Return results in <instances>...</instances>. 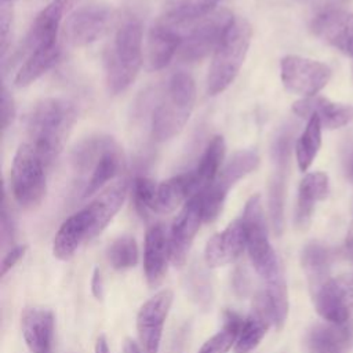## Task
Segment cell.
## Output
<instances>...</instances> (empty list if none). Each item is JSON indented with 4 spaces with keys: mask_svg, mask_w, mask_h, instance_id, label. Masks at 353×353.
Listing matches in <instances>:
<instances>
[{
    "mask_svg": "<svg viewBox=\"0 0 353 353\" xmlns=\"http://www.w3.org/2000/svg\"><path fill=\"white\" fill-rule=\"evenodd\" d=\"M77 120L73 102L63 98L39 101L26 117L28 143L50 167L58 157Z\"/></svg>",
    "mask_w": 353,
    "mask_h": 353,
    "instance_id": "cell-1",
    "label": "cell"
},
{
    "mask_svg": "<svg viewBox=\"0 0 353 353\" xmlns=\"http://www.w3.org/2000/svg\"><path fill=\"white\" fill-rule=\"evenodd\" d=\"M70 160L81 199L101 190L124 167V154L120 145L112 137L102 134L91 135L76 145Z\"/></svg>",
    "mask_w": 353,
    "mask_h": 353,
    "instance_id": "cell-2",
    "label": "cell"
},
{
    "mask_svg": "<svg viewBox=\"0 0 353 353\" xmlns=\"http://www.w3.org/2000/svg\"><path fill=\"white\" fill-rule=\"evenodd\" d=\"M142 65V25L125 18L116 29L105 52V79L109 92L120 94L135 80Z\"/></svg>",
    "mask_w": 353,
    "mask_h": 353,
    "instance_id": "cell-3",
    "label": "cell"
},
{
    "mask_svg": "<svg viewBox=\"0 0 353 353\" xmlns=\"http://www.w3.org/2000/svg\"><path fill=\"white\" fill-rule=\"evenodd\" d=\"M196 101V85L186 72H175L150 116V132L154 141L165 142L185 127Z\"/></svg>",
    "mask_w": 353,
    "mask_h": 353,
    "instance_id": "cell-4",
    "label": "cell"
},
{
    "mask_svg": "<svg viewBox=\"0 0 353 353\" xmlns=\"http://www.w3.org/2000/svg\"><path fill=\"white\" fill-rule=\"evenodd\" d=\"M251 36L250 23L243 18H234L212 55L207 76L210 95L223 92L234 81L248 52Z\"/></svg>",
    "mask_w": 353,
    "mask_h": 353,
    "instance_id": "cell-5",
    "label": "cell"
},
{
    "mask_svg": "<svg viewBox=\"0 0 353 353\" xmlns=\"http://www.w3.org/2000/svg\"><path fill=\"white\" fill-rule=\"evenodd\" d=\"M47 165L36 150L23 142L15 152L11 167V192L15 201L23 208L37 207L46 196Z\"/></svg>",
    "mask_w": 353,
    "mask_h": 353,
    "instance_id": "cell-6",
    "label": "cell"
},
{
    "mask_svg": "<svg viewBox=\"0 0 353 353\" xmlns=\"http://www.w3.org/2000/svg\"><path fill=\"white\" fill-rule=\"evenodd\" d=\"M241 222L245 232V248L255 272L265 280L280 270L279 258L269 241L268 226L259 194L251 196L244 207Z\"/></svg>",
    "mask_w": 353,
    "mask_h": 353,
    "instance_id": "cell-7",
    "label": "cell"
},
{
    "mask_svg": "<svg viewBox=\"0 0 353 353\" xmlns=\"http://www.w3.org/2000/svg\"><path fill=\"white\" fill-rule=\"evenodd\" d=\"M259 156L254 149H241L236 152L218 172L215 181L200 192L203 200L204 222H212L221 214L229 190L237 181L256 170Z\"/></svg>",
    "mask_w": 353,
    "mask_h": 353,
    "instance_id": "cell-8",
    "label": "cell"
},
{
    "mask_svg": "<svg viewBox=\"0 0 353 353\" xmlns=\"http://www.w3.org/2000/svg\"><path fill=\"white\" fill-rule=\"evenodd\" d=\"M233 21V14L221 8L192 23V28L182 37L178 51L181 59L196 62L214 52Z\"/></svg>",
    "mask_w": 353,
    "mask_h": 353,
    "instance_id": "cell-9",
    "label": "cell"
},
{
    "mask_svg": "<svg viewBox=\"0 0 353 353\" xmlns=\"http://www.w3.org/2000/svg\"><path fill=\"white\" fill-rule=\"evenodd\" d=\"M284 87L305 98L316 95L331 79V69L319 61L301 55H287L280 62Z\"/></svg>",
    "mask_w": 353,
    "mask_h": 353,
    "instance_id": "cell-10",
    "label": "cell"
},
{
    "mask_svg": "<svg viewBox=\"0 0 353 353\" xmlns=\"http://www.w3.org/2000/svg\"><path fill=\"white\" fill-rule=\"evenodd\" d=\"M116 23V12L105 4H90L76 10L65 25V36L72 46H88L103 37Z\"/></svg>",
    "mask_w": 353,
    "mask_h": 353,
    "instance_id": "cell-11",
    "label": "cell"
},
{
    "mask_svg": "<svg viewBox=\"0 0 353 353\" xmlns=\"http://www.w3.org/2000/svg\"><path fill=\"white\" fill-rule=\"evenodd\" d=\"M201 222H204L203 200L201 194L196 193L183 203L168 233L170 259L175 268L185 265Z\"/></svg>",
    "mask_w": 353,
    "mask_h": 353,
    "instance_id": "cell-12",
    "label": "cell"
},
{
    "mask_svg": "<svg viewBox=\"0 0 353 353\" xmlns=\"http://www.w3.org/2000/svg\"><path fill=\"white\" fill-rule=\"evenodd\" d=\"M292 148V135L288 130L283 131L273 143L272 159L274 164L273 175L269 183V218L276 234H281L284 228V197H285V178L290 164V154Z\"/></svg>",
    "mask_w": 353,
    "mask_h": 353,
    "instance_id": "cell-13",
    "label": "cell"
},
{
    "mask_svg": "<svg viewBox=\"0 0 353 353\" xmlns=\"http://www.w3.org/2000/svg\"><path fill=\"white\" fill-rule=\"evenodd\" d=\"M313 295L316 312L328 323H347L353 313V274L328 279Z\"/></svg>",
    "mask_w": 353,
    "mask_h": 353,
    "instance_id": "cell-14",
    "label": "cell"
},
{
    "mask_svg": "<svg viewBox=\"0 0 353 353\" xmlns=\"http://www.w3.org/2000/svg\"><path fill=\"white\" fill-rule=\"evenodd\" d=\"M172 299V291L164 288L139 307L137 314V332L143 353H159L163 327L170 313Z\"/></svg>",
    "mask_w": 353,
    "mask_h": 353,
    "instance_id": "cell-15",
    "label": "cell"
},
{
    "mask_svg": "<svg viewBox=\"0 0 353 353\" xmlns=\"http://www.w3.org/2000/svg\"><path fill=\"white\" fill-rule=\"evenodd\" d=\"M72 3L73 0H52L46 8H43L36 15L17 55L25 59L29 54L39 48L58 44V29L65 12Z\"/></svg>",
    "mask_w": 353,
    "mask_h": 353,
    "instance_id": "cell-16",
    "label": "cell"
},
{
    "mask_svg": "<svg viewBox=\"0 0 353 353\" xmlns=\"http://www.w3.org/2000/svg\"><path fill=\"white\" fill-rule=\"evenodd\" d=\"M312 30L330 46L353 57V14L336 7L320 8L312 19Z\"/></svg>",
    "mask_w": 353,
    "mask_h": 353,
    "instance_id": "cell-17",
    "label": "cell"
},
{
    "mask_svg": "<svg viewBox=\"0 0 353 353\" xmlns=\"http://www.w3.org/2000/svg\"><path fill=\"white\" fill-rule=\"evenodd\" d=\"M245 250V232L241 219H234L205 244L204 262L208 268H221L234 262Z\"/></svg>",
    "mask_w": 353,
    "mask_h": 353,
    "instance_id": "cell-18",
    "label": "cell"
},
{
    "mask_svg": "<svg viewBox=\"0 0 353 353\" xmlns=\"http://www.w3.org/2000/svg\"><path fill=\"white\" fill-rule=\"evenodd\" d=\"M54 313L44 307H25L21 313V330L30 353H51L54 342Z\"/></svg>",
    "mask_w": 353,
    "mask_h": 353,
    "instance_id": "cell-19",
    "label": "cell"
},
{
    "mask_svg": "<svg viewBox=\"0 0 353 353\" xmlns=\"http://www.w3.org/2000/svg\"><path fill=\"white\" fill-rule=\"evenodd\" d=\"M182 37L181 28L160 18V21L152 26L148 36L146 62L149 69L160 70L165 68L179 51Z\"/></svg>",
    "mask_w": 353,
    "mask_h": 353,
    "instance_id": "cell-20",
    "label": "cell"
},
{
    "mask_svg": "<svg viewBox=\"0 0 353 353\" xmlns=\"http://www.w3.org/2000/svg\"><path fill=\"white\" fill-rule=\"evenodd\" d=\"M273 324V316L263 291H259L252 302L248 316L244 319L237 335L233 353H250L263 339L269 327Z\"/></svg>",
    "mask_w": 353,
    "mask_h": 353,
    "instance_id": "cell-21",
    "label": "cell"
},
{
    "mask_svg": "<svg viewBox=\"0 0 353 353\" xmlns=\"http://www.w3.org/2000/svg\"><path fill=\"white\" fill-rule=\"evenodd\" d=\"M170 259L168 233L161 223L152 225L145 236L143 245V270L146 281L150 287L161 283Z\"/></svg>",
    "mask_w": 353,
    "mask_h": 353,
    "instance_id": "cell-22",
    "label": "cell"
},
{
    "mask_svg": "<svg viewBox=\"0 0 353 353\" xmlns=\"http://www.w3.org/2000/svg\"><path fill=\"white\" fill-rule=\"evenodd\" d=\"M292 112L299 117L309 119L316 116L321 125L330 130L343 127L353 120V106L332 102L324 97L302 98L292 105Z\"/></svg>",
    "mask_w": 353,
    "mask_h": 353,
    "instance_id": "cell-23",
    "label": "cell"
},
{
    "mask_svg": "<svg viewBox=\"0 0 353 353\" xmlns=\"http://www.w3.org/2000/svg\"><path fill=\"white\" fill-rule=\"evenodd\" d=\"M91 240V219L85 207L66 218L55 233L52 254L59 261L70 259L83 241Z\"/></svg>",
    "mask_w": 353,
    "mask_h": 353,
    "instance_id": "cell-24",
    "label": "cell"
},
{
    "mask_svg": "<svg viewBox=\"0 0 353 353\" xmlns=\"http://www.w3.org/2000/svg\"><path fill=\"white\" fill-rule=\"evenodd\" d=\"M128 193V182L125 179L105 188L94 200H91L85 207L91 215L92 230L91 240L101 234L109 222L121 208Z\"/></svg>",
    "mask_w": 353,
    "mask_h": 353,
    "instance_id": "cell-25",
    "label": "cell"
},
{
    "mask_svg": "<svg viewBox=\"0 0 353 353\" xmlns=\"http://www.w3.org/2000/svg\"><path fill=\"white\" fill-rule=\"evenodd\" d=\"M353 342V324H316L305 339L309 353H342Z\"/></svg>",
    "mask_w": 353,
    "mask_h": 353,
    "instance_id": "cell-26",
    "label": "cell"
},
{
    "mask_svg": "<svg viewBox=\"0 0 353 353\" xmlns=\"http://www.w3.org/2000/svg\"><path fill=\"white\" fill-rule=\"evenodd\" d=\"M328 194V176L324 172L306 174L298 188V200L294 222L301 230L310 223L312 214L317 201L324 200Z\"/></svg>",
    "mask_w": 353,
    "mask_h": 353,
    "instance_id": "cell-27",
    "label": "cell"
},
{
    "mask_svg": "<svg viewBox=\"0 0 353 353\" xmlns=\"http://www.w3.org/2000/svg\"><path fill=\"white\" fill-rule=\"evenodd\" d=\"M193 194H196V185L190 171L171 176L157 185L153 211L157 214L172 212Z\"/></svg>",
    "mask_w": 353,
    "mask_h": 353,
    "instance_id": "cell-28",
    "label": "cell"
},
{
    "mask_svg": "<svg viewBox=\"0 0 353 353\" xmlns=\"http://www.w3.org/2000/svg\"><path fill=\"white\" fill-rule=\"evenodd\" d=\"M332 259V251L319 241H312L303 247L301 262L312 294H314L328 279H331L330 270Z\"/></svg>",
    "mask_w": 353,
    "mask_h": 353,
    "instance_id": "cell-29",
    "label": "cell"
},
{
    "mask_svg": "<svg viewBox=\"0 0 353 353\" xmlns=\"http://www.w3.org/2000/svg\"><path fill=\"white\" fill-rule=\"evenodd\" d=\"M225 156V141L221 135H215L208 142L204 153L201 154L197 165L190 171L196 193L204 192L216 178Z\"/></svg>",
    "mask_w": 353,
    "mask_h": 353,
    "instance_id": "cell-30",
    "label": "cell"
},
{
    "mask_svg": "<svg viewBox=\"0 0 353 353\" xmlns=\"http://www.w3.org/2000/svg\"><path fill=\"white\" fill-rule=\"evenodd\" d=\"M61 57V48L58 44L51 47H43L29 54L21 68L18 69L14 83L17 87H28L46 74L58 62Z\"/></svg>",
    "mask_w": 353,
    "mask_h": 353,
    "instance_id": "cell-31",
    "label": "cell"
},
{
    "mask_svg": "<svg viewBox=\"0 0 353 353\" xmlns=\"http://www.w3.org/2000/svg\"><path fill=\"white\" fill-rule=\"evenodd\" d=\"M219 1L221 0H172L167 4L161 18L178 28L192 25L214 12Z\"/></svg>",
    "mask_w": 353,
    "mask_h": 353,
    "instance_id": "cell-32",
    "label": "cell"
},
{
    "mask_svg": "<svg viewBox=\"0 0 353 353\" xmlns=\"http://www.w3.org/2000/svg\"><path fill=\"white\" fill-rule=\"evenodd\" d=\"M265 284V290L262 291L273 316V325L281 330L288 316V292L281 269L266 277Z\"/></svg>",
    "mask_w": 353,
    "mask_h": 353,
    "instance_id": "cell-33",
    "label": "cell"
},
{
    "mask_svg": "<svg viewBox=\"0 0 353 353\" xmlns=\"http://www.w3.org/2000/svg\"><path fill=\"white\" fill-rule=\"evenodd\" d=\"M243 321L244 319L240 314L233 310H226L223 313L222 328L207 339L197 353H228L232 347H234Z\"/></svg>",
    "mask_w": 353,
    "mask_h": 353,
    "instance_id": "cell-34",
    "label": "cell"
},
{
    "mask_svg": "<svg viewBox=\"0 0 353 353\" xmlns=\"http://www.w3.org/2000/svg\"><path fill=\"white\" fill-rule=\"evenodd\" d=\"M321 123L316 116L307 119V124L295 145V156L301 171H306L316 159L321 146Z\"/></svg>",
    "mask_w": 353,
    "mask_h": 353,
    "instance_id": "cell-35",
    "label": "cell"
},
{
    "mask_svg": "<svg viewBox=\"0 0 353 353\" xmlns=\"http://www.w3.org/2000/svg\"><path fill=\"white\" fill-rule=\"evenodd\" d=\"M108 261L116 270H125L138 263V245L134 237L121 236L108 248Z\"/></svg>",
    "mask_w": 353,
    "mask_h": 353,
    "instance_id": "cell-36",
    "label": "cell"
},
{
    "mask_svg": "<svg viewBox=\"0 0 353 353\" xmlns=\"http://www.w3.org/2000/svg\"><path fill=\"white\" fill-rule=\"evenodd\" d=\"M157 185L153 179L148 176H137L132 182V200L137 212L145 218L149 211H153V204L156 199Z\"/></svg>",
    "mask_w": 353,
    "mask_h": 353,
    "instance_id": "cell-37",
    "label": "cell"
},
{
    "mask_svg": "<svg viewBox=\"0 0 353 353\" xmlns=\"http://www.w3.org/2000/svg\"><path fill=\"white\" fill-rule=\"evenodd\" d=\"M189 290L193 298L201 306H207L211 301V285L203 270H193L189 276Z\"/></svg>",
    "mask_w": 353,
    "mask_h": 353,
    "instance_id": "cell-38",
    "label": "cell"
},
{
    "mask_svg": "<svg viewBox=\"0 0 353 353\" xmlns=\"http://www.w3.org/2000/svg\"><path fill=\"white\" fill-rule=\"evenodd\" d=\"M14 234H15V223H14L11 210L8 208V204H7V196L4 193L3 203H1V243H3V247H6L7 244H11L14 241Z\"/></svg>",
    "mask_w": 353,
    "mask_h": 353,
    "instance_id": "cell-39",
    "label": "cell"
},
{
    "mask_svg": "<svg viewBox=\"0 0 353 353\" xmlns=\"http://www.w3.org/2000/svg\"><path fill=\"white\" fill-rule=\"evenodd\" d=\"M11 23H12V12L8 6V1H1V10H0V41H1V55L4 57L7 51V43L11 32Z\"/></svg>",
    "mask_w": 353,
    "mask_h": 353,
    "instance_id": "cell-40",
    "label": "cell"
},
{
    "mask_svg": "<svg viewBox=\"0 0 353 353\" xmlns=\"http://www.w3.org/2000/svg\"><path fill=\"white\" fill-rule=\"evenodd\" d=\"M15 117V103L6 87L1 90V130L3 132L12 124Z\"/></svg>",
    "mask_w": 353,
    "mask_h": 353,
    "instance_id": "cell-41",
    "label": "cell"
},
{
    "mask_svg": "<svg viewBox=\"0 0 353 353\" xmlns=\"http://www.w3.org/2000/svg\"><path fill=\"white\" fill-rule=\"evenodd\" d=\"M26 245H14L12 248H10V251L4 255L3 262H1V276L4 277L17 263L18 261L25 255L26 252Z\"/></svg>",
    "mask_w": 353,
    "mask_h": 353,
    "instance_id": "cell-42",
    "label": "cell"
},
{
    "mask_svg": "<svg viewBox=\"0 0 353 353\" xmlns=\"http://www.w3.org/2000/svg\"><path fill=\"white\" fill-rule=\"evenodd\" d=\"M233 290L237 295H245L247 291H248V277H247V273L244 269L241 268H237L234 270V274H233Z\"/></svg>",
    "mask_w": 353,
    "mask_h": 353,
    "instance_id": "cell-43",
    "label": "cell"
},
{
    "mask_svg": "<svg viewBox=\"0 0 353 353\" xmlns=\"http://www.w3.org/2000/svg\"><path fill=\"white\" fill-rule=\"evenodd\" d=\"M91 294L94 295L95 299H102L103 296V280H102V274L101 270L98 268L94 269L92 272V277H91Z\"/></svg>",
    "mask_w": 353,
    "mask_h": 353,
    "instance_id": "cell-44",
    "label": "cell"
},
{
    "mask_svg": "<svg viewBox=\"0 0 353 353\" xmlns=\"http://www.w3.org/2000/svg\"><path fill=\"white\" fill-rule=\"evenodd\" d=\"M345 254L347 256V259L350 261V263L353 265V221L349 226L347 234H346V240H345Z\"/></svg>",
    "mask_w": 353,
    "mask_h": 353,
    "instance_id": "cell-45",
    "label": "cell"
},
{
    "mask_svg": "<svg viewBox=\"0 0 353 353\" xmlns=\"http://www.w3.org/2000/svg\"><path fill=\"white\" fill-rule=\"evenodd\" d=\"M343 168H345V175L346 178L353 182V150L347 154V157L345 159V164H343Z\"/></svg>",
    "mask_w": 353,
    "mask_h": 353,
    "instance_id": "cell-46",
    "label": "cell"
},
{
    "mask_svg": "<svg viewBox=\"0 0 353 353\" xmlns=\"http://www.w3.org/2000/svg\"><path fill=\"white\" fill-rule=\"evenodd\" d=\"M123 352H124V353H143L142 349L139 347V345H138L135 341L130 339V338H127V339L124 341Z\"/></svg>",
    "mask_w": 353,
    "mask_h": 353,
    "instance_id": "cell-47",
    "label": "cell"
},
{
    "mask_svg": "<svg viewBox=\"0 0 353 353\" xmlns=\"http://www.w3.org/2000/svg\"><path fill=\"white\" fill-rule=\"evenodd\" d=\"M94 353H110V349L108 346V342L105 339V336H99L95 342V347H94Z\"/></svg>",
    "mask_w": 353,
    "mask_h": 353,
    "instance_id": "cell-48",
    "label": "cell"
},
{
    "mask_svg": "<svg viewBox=\"0 0 353 353\" xmlns=\"http://www.w3.org/2000/svg\"><path fill=\"white\" fill-rule=\"evenodd\" d=\"M1 1H8V3H11L12 0H1Z\"/></svg>",
    "mask_w": 353,
    "mask_h": 353,
    "instance_id": "cell-49",
    "label": "cell"
}]
</instances>
